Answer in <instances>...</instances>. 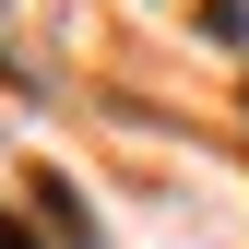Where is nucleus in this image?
<instances>
[{
    "label": "nucleus",
    "mask_w": 249,
    "mask_h": 249,
    "mask_svg": "<svg viewBox=\"0 0 249 249\" xmlns=\"http://www.w3.org/2000/svg\"><path fill=\"white\" fill-rule=\"evenodd\" d=\"M0 249H36V237H24V226H12V213H0Z\"/></svg>",
    "instance_id": "obj_1"
}]
</instances>
